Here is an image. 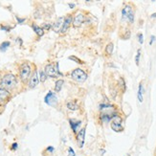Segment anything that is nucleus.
Returning <instances> with one entry per match:
<instances>
[{
    "mask_svg": "<svg viewBox=\"0 0 156 156\" xmlns=\"http://www.w3.org/2000/svg\"><path fill=\"white\" fill-rule=\"evenodd\" d=\"M17 84V80L16 77L12 73H8L1 79L0 80V86L6 90H11L13 89Z\"/></svg>",
    "mask_w": 156,
    "mask_h": 156,
    "instance_id": "nucleus-1",
    "label": "nucleus"
},
{
    "mask_svg": "<svg viewBox=\"0 0 156 156\" xmlns=\"http://www.w3.org/2000/svg\"><path fill=\"white\" fill-rule=\"evenodd\" d=\"M31 66L28 62H23L19 66V77L22 83H27L31 77Z\"/></svg>",
    "mask_w": 156,
    "mask_h": 156,
    "instance_id": "nucleus-2",
    "label": "nucleus"
},
{
    "mask_svg": "<svg viewBox=\"0 0 156 156\" xmlns=\"http://www.w3.org/2000/svg\"><path fill=\"white\" fill-rule=\"evenodd\" d=\"M58 63H49L45 66L44 72L46 73L47 77L51 78H57L59 75H62V73L58 71Z\"/></svg>",
    "mask_w": 156,
    "mask_h": 156,
    "instance_id": "nucleus-3",
    "label": "nucleus"
},
{
    "mask_svg": "<svg viewBox=\"0 0 156 156\" xmlns=\"http://www.w3.org/2000/svg\"><path fill=\"white\" fill-rule=\"evenodd\" d=\"M71 76H72V79L75 81H77V83H83L87 79V74L80 68L74 70L71 74Z\"/></svg>",
    "mask_w": 156,
    "mask_h": 156,
    "instance_id": "nucleus-4",
    "label": "nucleus"
},
{
    "mask_svg": "<svg viewBox=\"0 0 156 156\" xmlns=\"http://www.w3.org/2000/svg\"><path fill=\"white\" fill-rule=\"evenodd\" d=\"M122 16H123L124 19L126 18L130 23H132L134 21V12L131 8V6L126 5L123 9V11H122Z\"/></svg>",
    "mask_w": 156,
    "mask_h": 156,
    "instance_id": "nucleus-5",
    "label": "nucleus"
},
{
    "mask_svg": "<svg viewBox=\"0 0 156 156\" xmlns=\"http://www.w3.org/2000/svg\"><path fill=\"white\" fill-rule=\"evenodd\" d=\"M111 127L114 131L116 132H121L123 130V126H122V118L118 115L114 116L112 118V122H111Z\"/></svg>",
    "mask_w": 156,
    "mask_h": 156,
    "instance_id": "nucleus-6",
    "label": "nucleus"
},
{
    "mask_svg": "<svg viewBox=\"0 0 156 156\" xmlns=\"http://www.w3.org/2000/svg\"><path fill=\"white\" fill-rule=\"evenodd\" d=\"M12 97L10 91L0 87V104H6L8 103Z\"/></svg>",
    "mask_w": 156,
    "mask_h": 156,
    "instance_id": "nucleus-7",
    "label": "nucleus"
},
{
    "mask_svg": "<svg viewBox=\"0 0 156 156\" xmlns=\"http://www.w3.org/2000/svg\"><path fill=\"white\" fill-rule=\"evenodd\" d=\"M85 20H86V18H85L84 15H83V13H79V15L76 16L73 20V26L75 27V28H79V27H80L81 24L85 21Z\"/></svg>",
    "mask_w": 156,
    "mask_h": 156,
    "instance_id": "nucleus-8",
    "label": "nucleus"
},
{
    "mask_svg": "<svg viewBox=\"0 0 156 156\" xmlns=\"http://www.w3.org/2000/svg\"><path fill=\"white\" fill-rule=\"evenodd\" d=\"M45 101V103L47 105H56L57 104V101H58V99L56 97V95L54 94L53 92H49L48 94L46 95V97L44 99Z\"/></svg>",
    "mask_w": 156,
    "mask_h": 156,
    "instance_id": "nucleus-9",
    "label": "nucleus"
},
{
    "mask_svg": "<svg viewBox=\"0 0 156 156\" xmlns=\"http://www.w3.org/2000/svg\"><path fill=\"white\" fill-rule=\"evenodd\" d=\"M39 83V80H38V74H37V69L34 71L33 75L31 76V79L29 80V87L30 88H35Z\"/></svg>",
    "mask_w": 156,
    "mask_h": 156,
    "instance_id": "nucleus-10",
    "label": "nucleus"
},
{
    "mask_svg": "<svg viewBox=\"0 0 156 156\" xmlns=\"http://www.w3.org/2000/svg\"><path fill=\"white\" fill-rule=\"evenodd\" d=\"M84 138H85V128L80 129L79 134L77 135V140H78V145L80 147H83L84 145Z\"/></svg>",
    "mask_w": 156,
    "mask_h": 156,
    "instance_id": "nucleus-11",
    "label": "nucleus"
},
{
    "mask_svg": "<svg viewBox=\"0 0 156 156\" xmlns=\"http://www.w3.org/2000/svg\"><path fill=\"white\" fill-rule=\"evenodd\" d=\"M64 17H59L57 21L55 22V24L53 25V29H54V31L55 32H57V33H58V32H60L62 31V26H63V22H64Z\"/></svg>",
    "mask_w": 156,
    "mask_h": 156,
    "instance_id": "nucleus-12",
    "label": "nucleus"
},
{
    "mask_svg": "<svg viewBox=\"0 0 156 156\" xmlns=\"http://www.w3.org/2000/svg\"><path fill=\"white\" fill-rule=\"evenodd\" d=\"M72 16L69 15V16H67L65 18H64V22H63V26H62V33H65L67 30H68V28H69V26H70V24H71V22H72Z\"/></svg>",
    "mask_w": 156,
    "mask_h": 156,
    "instance_id": "nucleus-13",
    "label": "nucleus"
},
{
    "mask_svg": "<svg viewBox=\"0 0 156 156\" xmlns=\"http://www.w3.org/2000/svg\"><path fill=\"white\" fill-rule=\"evenodd\" d=\"M33 30L36 32V34L38 37H42L44 35V30L42 29V27H39L36 24H33Z\"/></svg>",
    "mask_w": 156,
    "mask_h": 156,
    "instance_id": "nucleus-14",
    "label": "nucleus"
},
{
    "mask_svg": "<svg viewBox=\"0 0 156 156\" xmlns=\"http://www.w3.org/2000/svg\"><path fill=\"white\" fill-rule=\"evenodd\" d=\"M66 105H67V108H68V109L73 110V111L79 109V105L76 103H74V101H69V103L67 104Z\"/></svg>",
    "mask_w": 156,
    "mask_h": 156,
    "instance_id": "nucleus-15",
    "label": "nucleus"
},
{
    "mask_svg": "<svg viewBox=\"0 0 156 156\" xmlns=\"http://www.w3.org/2000/svg\"><path fill=\"white\" fill-rule=\"evenodd\" d=\"M81 124V122L80 121H79V122H75V121H72V120H70V125H71V127H72V129H73V131L74 132H77V127L80 126Z\"/></svg>",
    "mask_w": 156,
    "mask_h": 156,
    "instance_id": "nucleus-16",
    "label": "nucleus"
},
{
    "mask_svg": "<svg viewBox=\"0 0 156 156\" xmlns=\"http://www.w3.org/2000/svg\"><path fill=\"white\" fill-rule=\"evenodd\" d=\"M63 80H57L56 81V84H55V90L57 91V92H58V91H60L62 90V86L63 85Z\"/></svg>",
    "mask_w": 156,
    "mask_h": 156,
    "instance_id": "nucleus-17",
    "label": "nucleus"
},
{
    "mask_svg": "<svg viewBox=\"0 0 156 156\" xmlns=\"http://www.w3.org/2000/svg\"><path fill=\"white\" fill-rule=\"evenodd\" d=\"M113 48H114V45L113 43H108L105 47V53L107 54V55H112L113 53Z\"/></svg>",
    "mask_w": 156,
    "mask_h": 156,
    "instance_id": "nucleus-18",
    "label": "nucleus"
},
{
    "mask_svg": "<svg viewBox=\"0 0 156 156\" xmlns=\"http://www.w3.org/2000/svg\"><path fill=\"white\" fill-rule=\"evenodd\" d=\"M143 92H144V90H143V85H142V83H140L139 84V90H138V100H139V101H143Z\"/></svg>",
    "mask_w": 156,
    "mask_h": 156,
    "instance_id": "nucleus-19",
    "label": "nucleus"
},
{
    "mask_svg": "<svg viewBox=\"0 0 156 156\" xmlns=\"http://www.w3.org/2000/svg\"><path fill=\"white\" fill-rule=\"evenodd\" d=\"M10 42L9 41H5V42H3L1 45H0V51H2V52H4V51H6L7 50V48L10 46Z\"/></svg>",
    "mask_w": 156,
    "mask_h": 156,
    "instance_id": "nucleus-20",
    "label": "nucleus"
},
{
    "mask_svg": "<svg viewBox=\"0 0 156 156\" xmlns=\"http://www.w3.org/2000/svg\"><path fill=\"white\" fill-rule=\"evenodd\" d=\"M39 78H40V81H41V83H44V81L46 80V79H47L46 73L44 71H40L39 72Z\"/></svg>",
    "mask_w": 156,
    "mask_h": 156,
    "instance_id": "nucleus-21",
    "label": "nucleus"
},
{
    "mask_svg": "<svg viewBox=\"0 0 156 156\" xmlns=\"http://www.w3.org/2000/svg\"><path fill=\"white\" fill-rule=\"evenodd\" d=\"M119 85H120V87L122 88V90L123 91H125L126 90V83H125V80H124V79H120L119 80Z\"/></svg>",
    "mask_w": 156,
    "mask_h": 156,
    "instance_id": "nucleus-22",
    "label": "nucleus"
},
{
    "mask_svg": "<svg viewBox=\"0 0 156 156\" xmlns=\"http://www.w3.org/2000/svg\"><path fill=\"white\" fill-rule=\"evenodd\" d=\"M140 55H141V50L139 49L138 52H137V55H136V58H135V62H136V64L139 65V59H140Z\"/></svg>",
    "mask_w": 156,
    "mask_h": 156,
    "instance_id": "nucleus-23",
    "label": "nucleus"
},
{
    "mask_svg": "<svg viewBox=\"0 0 156 156\" xmlns=\"http://www.w3.org/2000/svg\"><path fill=\"white\" fill-rule=\"evenodd\" d=\"M138 38H139V42H140V44H143V42H144L143 34H139V35H138Z\"/></svg>",
    "mask_w": 156,
    "mask_h": 156,
    "instance_id": "nucleus-24",
    "label": "nucleus"
},
{
    "mask_svg": "<svg viewBox=\"0 0 156 156\" xmlns=\"http://www.w3.org/2000/svg\"><path fill=\"white\" fill-rule=\"evenodd\" d=\"M51 24H47V23H44V24H42V29L43 28H45V29H47V30H49L50 28H51Z\"/></svg>",
    "mask_w": 156,
    "mask_h": 156,
    "instance_id": "nucleus-25",
    "label": "nucleus"
},
{
    "mask_svg": "<svg viewBox=\"0 0 156 156\" xmlns=\"http://www.w3.org/2000/svg\"><path fill=\"white\" fill-rule=\"evenodd\" d=\"M68 152H69V155H68V156H75V155H76V154H75V151H73V148H72V147H69Z\"/></svg>",
    "mask_w": 156,
    "mask_h": 156,
    "instance_id": "nucleus-26",
    "label": "nucleus"
},
{
    "mask_svg": "<svg viewBox=\"0 0 156 156\" xmlns=\"http://www.w3.org/2000/svg\"><path fill=\"white\" fill-rule=\"evenodd\" d=\"M17 143H13L12 144V146L11 147V148H12V151H16V148H17Z\"/></svg>",
    "mask_w": 156,
    "mask_h": 156,
    "instance_id": "nucleus-27",
    "label": "nucleus"
},
{
    "mask_svg": "<svg viewBox=\"0 0 156 156\" xmlns=\"http://www.w3.org/2000/svg\"><path fill=\"white\" fill-rule=\"evenodd\" d=\"M70 59H72V60H76L77 62H79V63H81V62H80V60H78L76 57H70Z\"/></svg>",
    "mask_w": 156,
    "mask_h": 156,
    "instance_id": "nucleus-28",
    "label": "nucleus"
},
{
    "mask_svg": "<svg viewBox=\"0 0 156 156\" xmlns=\"http://www.w3.org/2000/svg\"><path fill=\"white\" fill-rule=\"evenodd\" d=\"M48 152H53L54 151V147H47V150H46Z\"/></svg>",
    "mask_w": 156,
    "mask_h": 156,
    "instance_id": "nucleus-29",
    "label": "nucleus"
},
{
    "mask_svg": "<svg viewBox=\"0 0 156 156\" xmlns=\"http://www.w3.org/2000/svg\"><path fill=\"white\" fill-rule=\"evenodd\" d=\"M154 40H155V37H154V36H152V37H151V41H150V44H151V45L153 43Z\"/></svg>",
    "mask_w": 156,
    "mask_h": 156,
    "instance_id": "nucleus-30",
    "label": "nucleus"
},
{
    "mask_svg": "<svg viewBox=\"0 0 156 156\" xmlns=\"http://www.w3.org/2000/svg\"><path fill=\"white\" fill-rule=\"evenodd\" d=\"M24 20H25L24 18H18V17H17V21H18V23H22V22L24 21Z\"/></svg>",
    "mask_w": 156,
    "mask_h": 156,
    "instance_id": "nucleus-31",
    "label": "nucleus"
},
{
    "mask_svg": "<svg viewBox=\"0 0 156 156\" xmlns=\"http://www.w3.org/2000/svg\"><path fill=\"white\" fill-rule=\"evenodd\" d=\"M69 7L71 9H73V8H75V4H69Z\"/></svg>",
    "mask_w": 156,
    "mask_h": 156,
    "instance_id": "nucleus-32",
    "label": "nucleus"
},
{
    "mask_svg": "<svg viewBox=\"0 0 156 156\" xmlns=\"http://www.w3.org/2000/svg\"><path fill=\"white\" fill-rule=\"evenodd\" d=\"M151 17H152V18H153V17H156V13H154V15H151Z\"/></svg>",
    "mask_w": 156,
    "mask_h": 156,
    "instance_id": "nucleus-33",
    "label": "nucleus"
},
{
    "mask_svg": "<svg viewBox=\"0 0 156 156\" xmlns=\"http://www.w3.org/2000/svg\"><path fill=\"white\" fill-rule=\"evenodd\" d=\"M0 77H1V75H0Z\"/></svg>",
    "mask_w": 156,
    "mask_h": 156,
    "instance_id": "nucleus-34",
    "label": "nucleus"
}]
</instances>
